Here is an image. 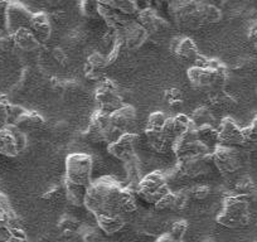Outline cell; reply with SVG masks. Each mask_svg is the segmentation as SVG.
<instances>
[{
	"mask_svg": "<svg viewBox=\"0 0 257 242\" xmlns=\"http://www.w3.org/2000/svg\"><path fill=\"white\" fill-rule=\"evenodd\" d=\"M96 222H97V226L101 231L111 236V234H115L116 232L123 228L126 219L122 216H97Z\"/></svg>",
	"mask_w": 257,
	"mask_h": 242,
	"instance_id": "obj_26",
	"label": "cell"
},
{
	"mask_svg": "<svg viewBox=\"0 0 257 242\" xmlns=\"http://www.w3.org/2000/svg\"><path fill=\"white\" fill-rule=\"evenodd\" d=\"M107 66V58L103 54L95 52L87 58L85 66V75L88 80L100 81L103 75V68Z\"/></svg>",
	"mask_w": 257,
	"mask_h": 242,
	"instance_id": "obj_22",
	"label": "cell"
},
{
	"mask_svg": "<svg viewBox=\"0 0 257 242\" xmlns=\"http://www.w3.org/2000/svg\"><path fill=\"white\" fill-rule=\"evenodd\" d=\"M9 103L0 96V129L9 124Z\"/></svg>",
	"mask_w": 257,
	"mask_h": 242,
	"instance_id": "obj_42",
	"label": "cell"
},
{
	"mask_svg": "<svg viewBox=\"0 0 257 242\" xmlns=\"http://www.w3.org/2000/svg\"><path fill=\"white\" fill-rule=\"evenodd\" d=\"M0 226L9 229L22 228L18 216L13 211L8 197L0 191Z\"/></svg>",
	"mask_w": 257,
	"mask_h": 242,
	"instance_id": "obj_21",
	"label": "cell"
},
{
	"mask_svg": "<svg viewBox=\"0 0 257 242\" xmlns=\"http://www.w3.org/2000/svg\"><path fill=\"white\" fill-rule=\"evenodd\" d=\"M188 227H189L188 222L184 221V219H180V221L174 222V223L172 224L170 231L168 234H169L173 239H175V241H183L185 233H187Z\"/></svg>",
	"mask_w": 257,
	"mask_h": 242,
	"instance_id": "obj_36",
	"label": "cell"
},
{
	"mask_svg": "<svg viewBox=\"0 0 257 242\" xmlns=\"http://www.w3.org/2000/svg\"><path fill=\"white\" fill-rule=\"evenodd\" d=\"M164 98L168 105H169V107L180 108L183 106V96L180 90H178V88L173 87L165 91Z\"/></svg>",
	"mask_w": 257,
	"mask_h": 242,
	"instance_id": "obj_35",
	"label": "cell"
},
{
	"mask_svg": "<svg viewBox=\"0 0 257 242\" xmlns=\"http://www.w3.org/2000/svg\"><path fill=\"white\" fill-rule=\"evenodd\" d=\"M169 186H168V180L163 173L155 172L145 175L143 179L138 183L137 193L139 194L140 198L144 199L148 203L155 204L163 196L169 192Z\"/></svg>",
	"mask_w": 257,
	"mask_h": 242,
	"instance_id": "obj_6",
	"label": "cell"
},
{
	"mask_svg": "<svg viewBox=\"0 0 257 242\" xmlns=\"http://www.w3.org/2000/svg\"><path fill=\"white\" fill-rule=\"evenodd\" d=\"M251 221L249 213V199L246 197L232 196L223 199L221 213L217 216V222L227 228H243Z\"/></svg>",
	"mask_w": 257,
	"mask_h": 242,
	"instance_id": "obj_2",
	"label": "cell"
},
{
	"mask_svg": "<svg viewBox=\"0 0 257 242\" xmlns=\"http://www.w3.org/2000/svg\"><path fill=\"white\" fill-rule=\"evenodd\" d=\"M243 143V129L234 123L233 118L224 117L218 128V145L237 148L242 147Z\"/></svg>",
	"mask_w": 257,
	"mask_h": 242,
	"instance_id": "obj_13",
	"label": "cell"
},
{
	"mask_svg": "<svg viewBox=\"0 0 257 242\" xmlns=\"http://www.w3.org/2000/svg\"><path fill=\"white\" fill-rule=\"evenodd\" d=\"M13 42L16 48L24 52L36 51V49H38L39 46H41L39 41L36 38V36L32 33V31L29 28L19 29L17 33H14Z\"/></svg>",
	"mask_w": 257,
	"mask_h": 242,
	"instance_id": "obj_23",
	"label": "cell"
},
{
	"mask_svg": "<svg viewBox=\"0 0 257 242\" xmlns=\"http://www.w3.org/2000/svg\"><path fill=\"white\" fill-rule=\"evenodd\" d=\"M157 242H183V241H175V239H173L172 237L167 233V234H163V236H160L159 238H158Z\"/></svg>",
	"mask_w": 257,
	"mask_h": 242,
	"instance_id": "obj_53",
	"label": "cell"
},
{
	"mask_svg": "<svg viewBox=\"0 0 257 242\" xmlns=\"http://www.w3.org/2000/svg\"><path fill=\"white\" fill-rule=\"evenodd\" d=\"M138 22L150 36H162L169 29V23L154 9H142L138 13Z\"/></svg>",
	"mask_w": 257,
	"mask_h": 242,
	"instance_id": "obj_16",
	"label": "cell"
},
{
	"mask_svg": "<svg viewBox=\"0 0 257 242\" xmlns=\"http://www.w3.org/2000/svg\"><path fill=\"white\" fill-rule=\"evenodd\" d=\"M121 32H122L123 47L128 51L139 49L149 38V33L138 21H128Z\"/></svg>",
	"mask_w": 257,
	"mask_h": 242,
	"instance_id": "obj_14",
	"label": "cell"
},
{
	"mask_svg": "<svg viewBox=\"0 0 257 242\" xmlns=\"http://www.w3.org/2000/svg\"><path fill=\"white\" fill-rule=\"evenodd\" d=\"M95 100L100 111L111 113L118 110L123 106L122 97H121L116 83L111 80L101 81L98 87L96 88Z\"/></svg>",
	"mask_w": 257,
	"mask_h": 242,
	"instance_id": "obj_10",
	"label": "cell"
},
{
	"mask_svg": "<svg viewBox=\"0 0 257 242\" xmlns=\"http://www.w3.org/2000/svg\"><path fill=\"white\" fill-rule=\"evenodd\" d=\"M199 0H168V13L173 23L184 31H197L203 27L198 16Z\"/></svg>",
	"mask_w": 257,
	"mask_h": 242,
	"instance_id": "obj_3",
	"label": "cell"
},
{
	"mask_svg": "<svg viewBox=\"0 0 257 242\" xmlns=\"http://www.w3.org/2000/svg\"><path fill=\"white\" fill-rule=\"evenodd\" d=\"M198 16L201 19L202 24H216L222 21V11L217 7L209 6V4L203 3L199 0L198 2Z\"/></svg>",
	"mask_w": 257,
	"mask_h": 242,
	"instance_id": "obj_28",
	"label": "cell"
},
{
	"mask_svg": "<svg viewBox=\"0 0 257 242\" xmlns=\"http://www.w3.org/2000/svg\"><path fill=\"white\" fill-rule=\"evenodd\" d=\"M92 158L83 153H73L66 158V179L80 186L88 187L92 178Z\"/></svg>",
	"mask_w": 257,
	"mask_h": 242,
	"instance_id": "obj_5",
	"label": "cell"
},
{
	"mask_svg": "<svg viewBox=\"0 0 257 242\" xmlns=\"http://www.w3.org/2000/svg\"><path fill=\"white\" fill-rule=\"evenodd\" d=\"M33 13L22 4L18 0H11L4 16V26L6 31L13 36L19 29L29 28L31 27Z\"/></svg>",
	"mask_w": 257,
	"mask_h": 242,
	"instance_id": "obj_9",
	"label": "cell"
},
{
	"mask_svg": "<svg viewBox=\"0 0 257 242\" xmlns=\"http://www.w3.org/2000/svg\"><path fill=\"white\" fill-rule=\"evenodd\" d=\"M46 3L48 4L51 8H59V7L64 3V0H46Z\"/></svg>",
	"mask_w": 257,
	"mask_h": 242,
	"instance_id": "obj_52",
	"label": "cell"
},
{
	"mask_svg": "<svg viewBox=\"0 0 257 242\" xmlns=\"http://www.w3.org/2000/svg\"><path fill=\"white\" fill-rule=\"evenodd\" d=\"M247 2L251 4H257V0H247Z\"/></svg>",
	"mask_w": 257,
	"mask_h": 242,
	"instance_id": "obj_55",
	"label": "cell"
},
{
	"mask_svg": "<svg viewBox=\"0 0 257 242\" xmlns=\"http://www.w3.org/2000/svg\"><path fill=\"white\" fill-rule=\"evenodd\" d=\"M167 116L164 112H160V111H155V112L150 113L149 117H148L147 123V129L149 130H160L164 127L165 121H167Z\"/></svg>",
	"mask_w": 257,
	"mask_h": 242,
	"instance_id": "obj_37",
	"label": "cell"
},
{
	"mask_svg": "<svg viewBox=\"0 0 257 242\" xmlns=\"http://www.w3.org/2000/svg\"><path fill=\"white\" fill-rule=\"evenodd\" d=\"M120 135L122 134L111 123L110 113L100 110L95 111L93 115L91 116L90 124L85 132L86 139L95 143V144H102V143L111 144Z\"/></svg>",
	"mask_w": 257,
	"mask_h": 242,
	"instance_id": "obj_4",
	"label": "cell"
},
{
	"mask_svg": "<svg viewBox=\"0 0 257 242\" xmlns=\"http://www.w3.org/2000/svg\"><path fill=\"white\" fill-rule=\"evenodd\" d=\"M202 242H214L213 239H211V238H207V239H204V241H202Z\"/></svg>",
	"mask_w": 257,
	"mask_h": 242,
	"instance_id": "obj_56",
	"label": "cell"
},
{
	"mask_svg": "<svg viewBox=\"0 0 257 242\" xmlns=\"http://www.w3.org/2000/svg\"><path fill=\"white\" fill-rule=\"evenodd\" d=\"M155 208L159 211H165V209H174L175 206V193L173 192H168L165 196H163L157 203L154 204Z\"/></svg>",
	"mask_w": 257,
	"mask_h": 242,
	"instance_id": "obj_39",
	"label": "cell"
},
{
	"mask_svg": "<svg viewBox=\"0 0 257 242\" xmlns=\"http://www.w3.org/2000/svg\"><path fill=\"white\" fill-rule=\"evenodd\" d=\"M244 143L242 147L248 152H257V116L249 127L243 129Z\"/></svg>",
	"mask_w": 257,
	"mask_h": 242,
	"instance_id": "obj_32",
	"label": "cell"
},
{
	"mask_svg": "<svg viewBox=\"0 0 257 242\" xmlns=\"http://www.w3.org/2000/svg\"><path fill=\"white\" fill-rule=\"evenodd\" d=\"M145 135L150 147L158 153H165L173 148V142L160 130L145 129Z\"/></svg>",
	"mask_w": 257,
	"mask_h": 242,
	"instance_id": "obj_24",
	"label": "cell"
},
{
	"mask_svg": "<svg viewBox=\"0 0 257 242\" xmlns=\"http://www.w3.org/2000/svg\"><path fill=\"white\" fill-rule=\"evenodd\" d=\"M138 137L133 133H126V134L120 135L115 142L107 145V150L112 157L116 159L127 160L132 159L135 154V144H137Z\"/></svg>",
	"mask_w": 257,
	"mask_h": 242,
	"instance_id": "obj_15",
	"label": "cell"
},
{
	"mask_svg": "<svg viewBox=\"0 0 257 242\" xmlns=\"http://www.w3.org/2000/svg\"><path fill=\"white\" fill-rule=\"evenodd\" d=\"M196 135L198 142L208 148L211 153L218 145V129H216L213 125H204L196 129Z\"/></svg>",
	"mask_w": 257,
	"mask_h": 242,
	"instance_id": "obj_27",
	"label": "cell"
},
{
	"mask_svg": "<svg viewBox=\"0 0 257 242\" xmlns=\"http://www.w3.org/2000/svg\"><path fill=\"white\" fill-rule=\"evenodd\" d=\"M11 0H0V18L4 19V16H6L7 8H8V4Z\"/></svg>",
	"mask_w": 257,
	"mask_h": 242,
	"instance_id": "obj_51",
	"label": "cell"
},
{
	"mask_svg": "<svg viewBox=\"0 0 257 242\" xmlns=\"http://www.w3.org/2000/svg\"><path fill=\"white\" fill-rule=\"evenodd\" d=\"M234 194L251 199L256 194V186L249 177H242L234 186Z\"/></svg>",
	"mask_w": 257,
	"mask_h": 242,
	"instance_id": "obj_31",
	"label": "cell"
},
{
	"mask_svg": "<svg viewBox=\"0 0 257 242\" xmlns=\"http://www.w3.org/2000/svg\"><path fill=\"white\" fill-rule=\"evenodd\" d=\"M190 198V192L187 191H180L175 193V211H180V209L185 208L188 206V202Z\"/></svg>",
	"mask_w": 257,
	"mask_h": 242,
	"instance_id": "obj_43",
	"label": "cell"
},
{
	"mask_svg": "<svg viewBox=\"0 0 257 242\" xmlns=\"http://www.w3.org/2000/svg\"><path fill=\"white\" fill-rule=\"evenodd\" d=\"M85 207L97 216H122L138 208L133 189L122 187L112 177H102L87 187Z\"/></svg>",
	"mask_w": 257,
	"mask_h": 242,
	"instance_id": "obj_1",
	"label": "cell"
},
{
	"mask_svg": "<svg viewBox=\"0 0 257 242\" xmlns=\"http://www.w3.org/2000/svg\"><path fill=\"white\" fill-rule=\"evenodd\" d=\"M207 100L211 103V106L216 108H232L237 103L236 98L232 97L224 90L212 91L207 95Z\"/></svg>",
	"mask_w": 257,
	"mask_h": 242,
	"instance_id": "obj_29",
	"label": "cell"
},
{
	"mask_svg": "<svg viewBox=\"0 0 257 242\" xmlns=\"http://www.w3.org/2000/svg\"><path fill=\"white\" fill-rule=\"evenodd\" d=\"M14 48L13 36L7 31H0V54L9 52Z\"/></svg>",
	"mask_w": 257,
	"mask_h": 242,
	"instance_id": "obj_40",
	"label": "cell"
},
{
	"mask_svg": "<svg viewBox=\"0 0 257 242\" xmlns=\"http://www.w3.org/2000/svg\"><path fill=\"white\" fill-rule=\"evenodd\" d=\"M172 51L179 58L190 59V61H196L199 56V51L196 43L193 42L192 38H188V37L173 39Z\"/></svg>",
	"mask_w": 257,
	"mask_h": 242,
	"instance_id": "obj_20",
	"label": "cell"
},
{
	"mask_svg": "<svg viewBox=\"0 0 257 242\" xmlns=\"http://www.w3.org/2000/svg\"><path fill=\"white\" fill-rule=\"evenodd\" d=\"M26 133L13 124L0 129V154L8 158H16L26 150Z\"/></svg>",
	"mask_w": 257,
	"mask_h": 242,
	"instance_id": "obj_8",
	"label": "cell"
},
{
	"mask_svg": "<svg viewBox=\"0 0 257 242\" xmlns=\"http://www.w3.org/2000/svg\"><path fill=\"white\" fill-rule=\"evenodd\" d=\"M113 3H115V0H98V4L102 7H110V8H113Z\"/></svg>",
	"mask_w": 257,
	"mask_h": 242,
	"instance_id": "obj_54",
	"label": "cell"
},
{
	"mask_svg": "<svg viewBox=\"0 0 257 242\" xmlns=\"http://www.w3.org/2000/svg\"><path fill=\"white\" fill-rule=\"evenodd\" d=\"M59 228H61L62 232H64V233H73V232L77 229V221H76L73 217H70V216H64L63 218L59 221Z\"/></svg>",
	"mask_w": 257,
	"mask_h": 242,
	"instance_id": "obj_41",
	"label": "cell"
},
{
	"mask_svg": "<svg viewBox=\"0 0 257 242\" xmlns=\"http://www.w3.org/2000/svg\"><path fill=\"white\" fill-rule=\"evenodd\" d=\"M190 121H192L193 127L198 129V128L204 127V125H213L214 127L216 117H214L213 112L209 110V107L201 106V107L193 111L192 116H190Z\"/></svg>",
	"mask_w": 257,
	"mask_h": 242,
	"instance_id": "obj_30",
	"label": "cell"
},
{
	"mask_svg": "<svg viewBox=\"0 0 257 242\" xmlns=\"http://www.w3.org/2000/svg\"><path fill=\"white\" fill-rule=\"evenodd\" d=\"M247 37H248L249 42H251V44L253 46V48L257 51V18H254L253 21H252V24L248 28V34H247Z\"/></svg>",
	"mask_w": 257,
	"mask_h": 242,
	"instance_id": "obj_46",
	"label": "cell"
},
{
	"mask_svg": "<svg viewBox=\"0 0 257 242\" xmlns=\"http://www.w3.org/2000/svg\"><path fill=\"white\" fill-rule=\"evenodd\" d=\"M29 29H31L32 33L36 36V38L38 39L39 43L47 42L52 36V24L51 21H49V17L47 16L46 13H43V12L33 13Z\"/></svg>",
	"mask_w": 257,
	"mask_h": 242,
	"instance_id": "obj_18",
	"label": "cell"
},
{
	"mask_svg": "<svg viewBox=\"0 0 257 242\" xmlns=\"http://www.w3.org/2000/svg\"><path fill=\"white\" fill-rule=\"evenodd\" d=\"M164 2L165 0H138V7H142V9H154L158 12Z\"/></svg>",
	"mask_w": 257,
	"mask_h": 242,
	"instance_id": "obj_45",
	"label": "cell"
},
{
	"mask_svg": "<svg viewBox=\"0 0 257 242\" xmlns=\"http://www.w3.org/2000/svg\"><path fill=\"white\" fill-rule=\"evenodd\" d=\"M64 192H66V197H67L68 203L72 204V206L75 207L85 206L87 187L72 183L71 180L66 179V182H64Z\"/></svg>",
	"mask_w": 257,
	"mask_h": 242,
	"instance_id": "obj_25",
	"label": "cell"
},
{
	"mask_svg": "<svg viewBox=\"0 0 257 242\" xmlns=\"http://www.w3.org/2000/svg\"><path fill=\"white\" fill-rule=\"evenodd\" d=\"M236 72H238L242 76H251L256 73L257 70V61L251 58V57H246V58L239 59L237 66L234 67Z\"/></svg>",
	"mask_w": 257,
	"mask_h": 242,
	"instance_id": "obj_34",
	"label": "cell"
},
{
	"mask_svg": "<svg viewBox=\"0 0 257 242\" xmlns=\"http://www.w3.org/2000/svg\"><path fill=\"white\" fill-rule=\"evenodd\" d=\"M12 124L16 125L18 129H21L24 133L37 132L44 127V118L34 111H27L23 108V111L17 116L16 120Z\"/></svg>",
	"mask_w": 257,
	"mask_h": 242,
	"instance_id": "obj_19",
	"label": "cell"
},
{
	"mask_svg": "<svg viewBox=\"0 0 257 242\" xmlns=\"http://www.w3.org/2000/svg\"><path fill=\"white\" fill-rule=\"evenodd\" d=\"M211 154H199L193 155V157L189 158H184L182 160H178V164L175 168L179 172L180 177L197 178L207 174L209 172V169H211Z\"/></svg>",
	"mask_w": 257,
	"mask_h": 242,
	"instance_id": "obj_12",
	"label": "cell"
},
{
	"mask_svg": "<svg viewBox=\"0 0 257 242\" xmlns=\"http://www.w3.org/2000/svg\"><path fill=\"white\" fill-rule=\"evenodd\" d=\"M57 192H59V187H54V188L49 189V191H47L46 193L43 194V199H52L54 196H57Z\"/></svg>",
	"mask_w": 257,
	"mask_h": 242,
	"instance_id": "obj_50",
	"label": "cell"
},
{
	"mask_svg": "<svg viewBox=\"0 0 257 242\" xmlns=\"http://www.w3.org/2000/svg\"><path fill=\"white\" fill-rule=\"evenodd\" d=\"M52 56H53V58L56 59L59 65H62V66L67 65L68 57H67V54H66V52H64L62 48H54Z\"/></svg>",
	"mask_w": 257,
	"mask_h": 242,
	"instance_id": "obj_47",
	"label": "cell"
},
{
	"mask_svg": "<svg viewBox=\"0 0 257 242\" xmlns=\"http://www.w3.org/2000/svg\"><path fill=\"white\" fill-rule=\"evenodd\" d=\"M71 39H72L71 42H73V43L81 44V43H83V42H85L86 34L83 33L81 29H77V31H75L72 34H71Z\"/></svg>",
	"mask_w": 257,
	"mask_h": 242,
	"instance_id": "obj_48",
	"label": "cell"
},
{
	"mask_svg": "<svg viewBox=\"0 0 257 242\" xmlns=\"http://www.w3.org/2000/svg\"><path fill=\"white\" fill-rule=\"evenodd\" d=\"M211 196V188L207 186H198L190 191V197L196 199H206L207 197Z\"/></svg>",
	"mask_w": 257,
	"mask_h": 242,
	"instance_id": "obj_44",
	"label": "cell"
},
{
	"mask_svg": "<svg viewBox=\"0 0 257 242\" xmlns=\"http://www.w3.org/2000/svg\"><path fill=\"white\" fill-rule=\"evenodd\" d=\"M201 2L209 4V6L217 7V8H219V9L223 8L227 3V0H201Z\"/></svg>",
	"mask_w": 257,
	"mask_h": 242,
	"instance_id": "obj_49",
	"label": "cell"
},
{
	"mask_svg": "<svg viewBox=\"0 0 257 242\" xmlns=\"http://www.w3.org/2000/svg\"><path fill=\"white\" fill-rule=\"evenodd\" d=\"M110 120L111 123H112L113 127H115L121 134L130 133L134 129L135 125H137V108L132 105H123L122 107H120L118 110L110 113Z\"/></svg>",
	"mask_w": 257,
	"mask_h": 242,
	"instance_id": "obj_17",
	"label": "cell"
},
{
	"mask_svg": "<svg viewBox=\"0 0 257 242\" xmlns=\"http://www.w3.org/2000/svg\"><path fill=\"white\" fill-rule=\"evenodd\" d=\"M211 157L212 163L223 174H233V173L238 172L242 165L244 164L243 153L233 147L217 145L212 150Z\"/></svg>",
	"mask_w": 257,
	"mask_h": 242,
	"instance_id": "obj_7",
	"label": "cell"
},
{
	"mask_svg": "<svg viewBox=\"0 0 257 242\" xmlns=\"http://www.w3.org/2000/svg\"><path fill=\"white\" fill-rule=\"evenodd\" d=\"M113 8L126 17L139 13L138 0H115Z\"/></svg>",
	"mask_w": 257,
	"mask_h": 242,
	"instance_id": "obj_33",
	"label": "cell"
},
{
	"mask_svg": "<svg viewBox=\"0 0 257 242\" xmlns=\"http://www.w3.org/2000/svg\"><path fill=\"white\" fill-rule=\"evenodd\" d=\"M173 152L177 155L178 160H182L184 158L193 157V155L199 154H211V150L204 147L202 143L198 142L196 135V128L187 130L184 134L177 138L173 144Z\"/></svg>",
	"mask_w": 257,
	"mask_h": 242,
	"instance_id": "obj_11",
	"label": "cell"
},
{
	"mask_svg": "<svg viewBox=\"0 0 257 242\" xmlns=\"http://www.w3.org/2000/svg\"><path fill=\"white\" fill-rule=\"evenodd\" d=\"M80 7L82 14L87 18L98 16V7H100L98 0H81Z\"/></svg>",
	"mask_w": 257,
	"mask_h": 242,
	"instance_id": "obj_38",
	"label": "cell"
}]
</instances>
